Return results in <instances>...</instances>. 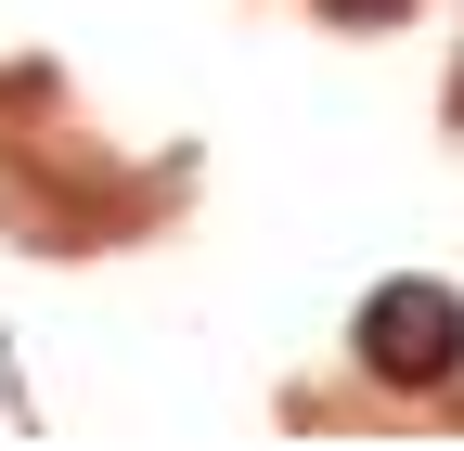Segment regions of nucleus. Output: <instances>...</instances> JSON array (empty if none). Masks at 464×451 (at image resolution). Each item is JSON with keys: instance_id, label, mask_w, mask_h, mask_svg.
<instances>
[{"instance_id": "1", "label": "nucleus", "mask_w": 464, "mask_h": 451, "mask_svg": "<svg viewBox=\"0 0 464 451\" xmlns=\"http://www.w3.org/2000/svg\"><path fill=\"white\" fill-rule=\"evenodd\" d=\"M362 374L374 387H451L464 374V297L451 284H374L362 297Z\"/></svg>"}]
</instances>
